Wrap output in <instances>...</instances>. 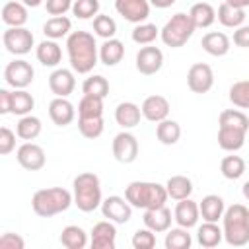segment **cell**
I'll list each match as a JSON object with an SVG mask.
<instances>
[{
	"label": "cell",
	"instance_id": "1",
	"mask_svg": "<svg viewBox=\"0 0 249 249\" xmlns=\"http://www.w3.org/2000/svg\"><path fill=\"white\" fill-rule=\"evenodd\" d=\"M66 51L70 66L78 74H89L97 64V43L89 31H72L66 37Z\"/></svg>",
	"mask_w": 249,
	"mask_h": 249
},
{
	"label": "cell",
	"instance_id": "2",
	"mask_svg": "<svg viewBox=\"0 0 249 249\" xmlns=\"http://www.w3.org/2000/svg\"><path fill=\"white\" fill-rule=\"evenodd\" d=\"M124 198L132 204V208H158L163 206L169 198L165 185L154 183V181H132L124 189Z\"/></svg>",
	"mask_w": 249,
	"mask_h": 249
},
{
	"label": "cell",
	"instance_id": "3",
	"mask_svg": "<svg viewBox=\"0 0 249 249\" xmlns=\"http://www.w3.org/2000/svg\"><path fill=\"white\" fill-rule=\"evenodd\" d=\"M224 239L231 247L249 243V208L245 204H231L222 216Z\"/></svg>",
	"mask_w": 249,
	"mask_h": 249
},
{
	"label": "cell",
	"instance_id": "4",
	"mask_svg": "<svg viewBox=\"0 0 249 249\" xmlns=\"http://www.w3.org/2000/svg\"><path fill=\"white\" fill-rule=\"evenodd\" d=\"M72 202H74V195H70V191L62 187H49L35 191L31 198V208L37 216L51 218L60 212H66Z\"/></svg>",
	"mask_w": 249,
	"mask_h": 249
},
{
	"label": "cell",
	"instance_id": "5",
	"mask_svg": "<svg viewBox=\"0 0 249 249\" xmlns=\"http://www.w3.org/2000/svg\"><path fill=\"white\" fill-rule=\"evenodd\" d=\"M74 204L82 212H93L101 206V181L95 173L84 171L74 177Z\"/></svg>",
	"mask_w": 249,
	"mask_h": 249
},
{
	"label": "cell",
	"instance_id": "6",
	"mask_svg": "<svg viewBox=\"0 0 249 249\" xmlns=\"http://www.w3.org/2000/svg\"><path fill=\"white\" fill-rule=\"evenodd\" d=\"M195 23L191 19L189 14L185 12H177L175 16H171V19H167V23L160 29V37L163 41V45L171 47V49H179L183 47L195 33Z\"/></svg>",
	"mask_w": 249,
	"mask_h": 249
},
{
	"label": "cell",
	"instance_id": "7",
	"mask_svg": "<svg viewBox=\"0 0 249 249\" xmlns=\"http://www.w3.org/2000/svg\"><path fill=\"white\" fill-rule=\"evenodd\" d=\"M2 43L8 53H12L16 56H23V54L31 53L35 37L27 27H8L2 35Z\"/></svg>",
	"mask_w": 249,
	"mask_h": 249
},
{
	"label": "cell",
	"instance_id": "8",
	"mask_svg": "<svg viewBox=\"0 0 249 249\" xmlns=\"http://www.w3.org/2000/svg\"><path fill=\"white\" fill-rule=\"evenodd\" d=\"M33 78H35V70H33L31 62H27L23 58H16V60L8 62L4 68V80L14 89H25L33 82Z\"/></svg>",
	"mask_w": 249,
	"mask_h": 249
},
{
	"label": "cell",
	"instance_id": "9",
	"mask_svg": "<svg viewBox=\"0 0 249 249\" xmlns=\"http://www.w3.org/2000/svg\"><path fill=\"white\" fill-rule=\"evenodd\" d=\"M111 150L119 163H132L138 158V140L132 132L123 130L113 138Z\"/></svg>",
	"mask_w": 249,
	"mask_h": 249
},
{
	"label": "cell",
	"instance_id": "10",
	"mask_svg": "<svg viewBox=\"0 0 249 249\" xmlns=\"http://www.w3.org/2000/svg\"><path fill=\"white\" fill-rule=\"evenodd\" d=\"M187 86L193 93H206L214 86V72L206 62H195L187 72Z\"/></svg>",
	"mask_w": 249,
	"mask_h": 249
},
{
	"label": "cell",
	"instance_id": "11",
	"mask_svg": "<svg viewBox=\"0 0 249 249\" xmlns=\"http://www.w3.org/2000/svg\"><path fill=\"white\" fill-rule=\"evenodd\" d=\"M16 160H18V163H19L23 169H27V171H39V169H43L45 163H47L45 150H43L39 144L29 142V140L18 148Z\"/></svg>",
	"mask_w": 249,
	"mask_h": 249
},
{
	"label": "cell",
	"instance_id": "12",
	"mask_svg": "<svg viewBox=\"0 0 249 249\" xmlns=\"http://www.w3.org/2000/svg\"><path fill=\"white\" fill-rule=\"evenodd\" d=\"M101 214L103 218L115 222V224H126L132 216V204L123 196H107L101 202Z\"/></svg>",
	"mask_w": 249,
	"mask_h": 249
},
{
	"label": "cell",
	"instance_id": "13",
	"mask_svg": "<svg viewBox=\"0 0 249 249\" xmlns=\"http://www.w3.org/2000/svg\"><path fill=\"white\" fill-rule=\"evenodd\" d=\"M163 66V53L158 47L152 45H144L138 53H136V70L144 76H152L158 74Z\"/></svg>",
	"mask_w": 249,
	"mask_h": 249
},
{
	"label": "cell",
	"instance_id": "14",
	"mask_svg": "<svg viewBox=\"0 0 249 249\" xmlns=\"http://www.w3.org/2000/svg\"><path fill=\"white\" fill-rule=\"evenodd\" d=\"M115 10L130 23H144L150 16L148 0H115Z\"/></svg>",
	"mask_w": 249,
	"mask_h": 249
},
{
	"label": "cell",
	"instance_id": "15",
	"mask_svg": "<svg viewBox=\"0 0 249 249\" xmlns=\"http://www.w3.org/2000/svg\"><path fill=\"white\" fill-rule=\"evenodd\" d=\"M89 245H91V249H115V245H117V228H115V222H111V220L97 222L91 228Z\"/></svg>",
	"mask_w": 249,
	"mask_h": 249
},
{
	"label": "cell",
	"instance_id": "16",
	"mask_svg": "<svg viewBox=\"0 0 249 249\" xmlns=\"http://www.w3.org/2000/svg\"><path fill=\"white\" fill-rule=\"evenodd\" d=\"M142 117L146 119V121H150V123H160V121H163V119H167L169 117V109H171V105H169V101L163 97V95H148L144 101H142Z\"/></svg>",
	"mask_w": 249,
	"mask_h": 249
},
{
	"label": "cell",
	"instance_id": "17",
	"mask_svg": "<svg viewBox=\"0 0 249 249\" xmlns=\"http://www.w3.org/2000/svg\"><path fill=\"white\" fill-rule=\"evenodd\" d=\"M76 88V78L74 72L68 68H56L49 76V89L56 97H68Z\"/></svg>",
	"mask_w": 249,
	"mask_h": 249
},
{
	"label": "cell",
	"instance_id": "18",
	"mask_svg": "<svg viewBox=\"0 0 249 249\" xmlns=\"http://www.w3.org/2000/svg\"><path fill=\"white\" fill-rule=\"evenodd\" d=\"M198 218H200V208L191 196L183 198V200H177V206L173 210V220L177 222V226L187 228V230L195 228L198 224Z\"/></svg>",
	"mask_w": 249,
	"mask_h": 249
},
{
	"label": "cell",
	"instance_id": "19",
	"mask_svg": "<svg viewBox=\"0 0 249 249\" xmlns=\"http://www.w3.org/2000/svg\"><path fill=\"white\" fill-rule=\"evenodd\" d=\"M144 226L146 228H150L152 231H156V233H163V231H167L169 228H171V220H173V216H171V210L163 204V206H158V208H148V210H144Z\"/></svg>",
	"mask_w": 249,
	"mask_h": 249
},
{
	"label": "cell",
	"instance_id": "20",
	"mask_svg": "<svg viewBox=\"0 0 249 249\" xmlns=\"http://www.w3.org/2000/svg\"><path fill=\"white\" fill-rule=\"evenodd\" d=\"M49 117L56 126H68L76 117V109L66 97H54L49 103Z\"/></svg>",
	"mask_w": 249,
	"mask_h": 249
},
{
	"label": "cell",
	"instance_id": "21",
	"mask_svg": "<svg viewBox=\"0 0 249 249\" xmlns=\"http://www.w3.org/2000/svg\"><path fill=\"white\" fill-rule=\"evenodd\" d=\"M247 130L231 128V126H218V146L226 152H237L245 144Z\"/></svg>",
	"mask_w": 249,
	"mask_h": 249
},
{
	"label": "cell",
	"instance_id": "22",
	"mask_svg": "<svg viewBox=\"0 0 249 249\" xmlns=\"http://www.w3.org/2000/svg\"><path fill=\"white\" fill-rule=\"evenodd\" d=\"M200 45H202V51L208 53L210 56H224V54L230 53L231 41H230V37H228L226 33H222V31H210V33H206V35L202 37Z\"/></svg>",
	"mask_w": 249,
	"mask_h": 249
},
{
	"label": "cell",
	"instance_id": "23",
	"mask_svg": "<svg viewBox=\"0 0 249 249\" xmlns=\"http://www.w3.org/2000/svg\"><path fill=\"white\" fill-rule=\"evenodd\" d=\"M35 56H37V60H39L43 66L54 68V66H58V62L62 60V49H60V45H58L54 39H45V41H41V43L37 45Z\"/></svg>",
	"mask_w": 249,
	"mask_h": 249
},
{
	"label": "cell",
	"instance_id": "24",
	"mask_svg": "<svg viewBox=\"0 0 249 249\" xmlns=\"http://www.w3.org/2000/svg\"><path fill=\"white\" fill-rule=\"evenodd\" d=\"M140 117H142V109L136 103H132V101H123L115 109V121L124 130L134 128L140 123Z\"/></svg>",
	"mask_w": 249,
	"mask_h": 249
},
{
	"label": "cell",
	"instance_id": "25",
	"mask_svg": "<svg viewBox=\"0 0 249 249\" xmlns=\"http://www.w3.org/2000/svg\"><path fill=\"white\" fill-rule=\"evenodd\" d=\"M27 6L23 2H6L2 6V21L8 27H23L27 23Z\"/></svg>",
	"mask_w": 249,
	"mask_h": 249
},
{
	"label": "cell",
	"instance_id": "26",
	"mask_svg": "<svg viewBox=\"0 0 249 249\" xmlns=\"http://www.w3.org/2000/svg\"><path fill=\"white\" fill-rule=\"evenodd\" d=\"M198 208H200V216L204 222H218V220H222V216L226 212L224 198L218 195H206L198 202Z\"/></svg>",
	"mask_w": 249,
	"mask_h": 249
},
{
	"label": "cell",
	"instance_id": "27",
	"mask_svg": "<svg viewBox=\"0 0 249 249\" xmlns=\"http://www.w3.org/2000/svg\"><path fill=\"white\" fill-rule=\"evenodd\" d=\"M216 18H218V21H220L224 27H233V29H237V27H241L243 21H245V10H243V8H235V6L228 4V2H222V4L218 6Z\"/></svg>",
	"mask_w": 249,
	"mask_h": 249
},
{
	"label": "cell",
	"instance_id": "28",
	"mask_svg": "<svg viewBox=\"0 0 249 249\" xmlns=\"http://www.w3.org/2000/svg\"><path fill=\"white\" fill-rule=\"evenodd\" d=\"M124 56V45L119 39H105L99 47V60L105 66H117Z\"/></svg>",
	"mask_w": 249,
	"mask_h": 249
},
{
	"label": "cell",
	"instance_id": "29",
	"mask_svg": "<svg viewBox=\"0 0 249 249\" xmlns=\"http://www.w3.org/2000/svg\"><path fill=\"white\" fill-rule=\"evenodd\" d=\"M224 239V230L218 226V222H204L196 230V241L202 247H216Z\"/></svg>",
	"mask_w": 249,
	"mask_h": 249
},
{
	"label": "cell",
	"instance_id": "30",
	"mask_svg": "<svg viewBox=\"0 0 249 249\" xmlns=\"http://www.w3.org/2000/svg\"><path fill=\"white\" fill-rule=\"evenodd\" d=\"M70 29H72V21L66 18V16H53L51 19H47L43 23V33L47 39H62V37H68L70 35Z\"/></svg>",
	"mask_w": 249,
	"mask_h": 249
},
{
	"label": "cell",
	"instance_id": "31",
	"mask_svg": "<svg viewBox=\"0 0 249 249\" xmlns=\"http://www.w3.org/2000/svg\"><path fill=\"white\" fill-rule=\"evenodd\" d=\"M189 16L196 29H206L216 21V10L208 2H198L189 10Z\"/></svg>",
	"mask_w": 249,
	"mask_h": 249
},
{
	"label": "cell",
	"instance_id": "32",
	"mask_svg": "<svg viewBox=\"0 0 249 249\" xmlns=\"http://www.w3.org/2000/svg\"><path fill=\"white\" fill-rule=\"evenodd\" d=\"M165 191H167L169 198H173V200L189 198L191 193H193V181L189 177H185V175H173V177L167 179Z\"/></svg>",
	"mask_w": 249,
	"mask_h": 249
},
{
	"label": "cell",
	"instance_id": "33",
	"mask_svg": "<svg viewBox=\"0 0 249 249\" xmlns=\"http://www.w3.org/2000/svg\"><path fill=\"white\" fill-rule=\"evenodd\" d=\"M156 136L163 146H173L181 138V126L173 119H163L156 126Z\"/></svg>",
	"mask_w": 249,
	"mask_h": 249
},
{
	"label": "cell",
	"instance_id": "34",
	"mask_svg": "<svg viewBox=\"0 0 249 249\" xmlns=\"http://www.w3.org/2000/svg\"><path fill=\"white\" fill-rule=\"evenodd\" d=\"M58 239L66 249H84L88 245V233L80 226H66Z\"/></svg>",
	"mask_w": 249,
	"mask_h": 249
},
{
	"label": "cell",
	"instance_id": "35",
	"mask_svg": "<svg viewBox=\"0 0 249 249\" xmlns=\"http://www.w3.org/2000/svg\"><path fill=\"white\" fill-rule=\"evenodd\" d=\"M41 119L35 117V115H23L18 124H16V134L21 138V140H35L39 134H41Z\"/></svg>",
	"mask_w": 249,
	"mask_h": 249
},
{
	"label": "cell",
	"instance_id": "36",
	"mask_svg": "<svg viewBox=\"0 0 249 249\" xmlns=\"http://www.w3.org/2000/svg\"><path fill=\"white\" fill-rule=\"evenodd\" d=\"M165 249H189L193 245V237L187 228H169L165 231Z\"/></svg>",
	"mask_w": 249,
	"mask_h": 249
},
{
	"label": "cell",
	"instance_id": "37",
	"mask_svg": "<svg viewBox=\"0 0 249 249\" xmlns=\"http://www.w3.org/2000/svg\"><path fill=\"white\" fill-rule=\"evenodd\" d=\"M103 117H78V130L84 138L95 140L103 134Z\"/></svg>",
	"mask_w": 249,
	"mask_h": 249
},
{
	"label": "cell",
	"instance_id": "38",
	"mask_svg": "<svg viewBox=\"0 0 249 249\" xmlns=\"http://www.w3.org/2000/svg\"><path fill=\"white\" fill-rule=\"evenodd\" d=\"M218 124L220 126H231V128L249 130V117L239 109H226V111L220 113Z\"/></svg>",
	"mask_w": 249,
	"mask_h": 249
},
{
	"label": "cell",
	"instance_id": "39",
	"mask_svg": "<svg viewBox=\"0 0 249 249\" xmlns=\"http://www.w3.org/2000/svg\"><path fill=\"white\" fill-rule=\"evenodd\" d=\"M220 171L226 179L235 181L245 173V160L241 156H226L220 161Z\"/></svg>",
	"mask_w": 249,
	"mask_h": 249
},
{
	"label": "cell",
	"instance_id": "40",
	"mask_svg": "<svg viewBox=\"0 0 249 249\" xmlns=\"http://www.w3.org/2000/svg\"><path fill=\"white\" fill-rule=\"evenodd\" d=\"M33 107H35V99L29 91H25V89L12 91V113L14 115H19V117L29 115Z\"/></svg>",
	"mask_w": 249,
	"mask_h": 249
},
{
	"label": "cell",
	"instance_id": "41",
	"mask_svg": "<svg viewBox=\"0 0 249 249\" xmlns=\"http://www.w3.org/2000/svg\"><path fill=\"white\" fill-rule=\"evenodd\" d=\"M82 91L88 93V95H97L101 99H105L109 95V82L105 76H99V74H93L89 78L84 80L82 84Z\"/></svg>",
	"mask_w": 249,
	"mask_h": 249
},
{
	"label": "cell",
	"instance_id": "42",
	"mask_svg": "<svg viewBox=\"0 0 249 249\" xmlns=\"http://www.w3.org/2000/svg\"><path fill=\"white\" fill-rule=\"evenodd\" d=\"M78 117H103V99L84 93L78 103Z\"/></svg>",
	"mask_w": 249,
	"mask_h": 249
},
{
	"label": "cell",
	"instance_id": "43",
	"mask_svg": "<svg viewBox=\"0 0 249 249\" xmlns=\"http://www.w3.org/2000/svg\"><path fill=\"white\" fill-rule=\"evenodd\" d=\"M230 101L239 109H249V80H239L230 88Z\"/></svg>",
	"mask_w": 249,
	"mask_h": 249
},
{
	"label": "cell",
	"instance_id": "44",
	"mask_svg": "<svg viewBox=\"0 0 249 249\" xmlns=\"http://www.w3.org/2000/svg\"><path fill=\"white\" fill-rule=\"evenodd\" d=\"M158 35H160V29L154 23H136L130 37L136 45H152Z\"/></svg>",
	"mask_w": 249,
	"mask_h": 249
},
{
	"label": "cell",
	"instance_id": "45",
	"mask_svg": "<svg viewBox=\"0 0 249 249\" xmlns=\"http://www.w3.org/2000/svg\"><path fill=\"white\" fill-rule=\"evenodd\" d=\"M93 31L97 37L101 39H113L115 33H117V23L111 16H105V14H97L93 18Z\"/></svg>",
	"mask_w": 249,
	"mask_h": 249
},
{
	"label": "cell",
	"instance_id": "46",
	"mask_svg": "<svg viewBox=\"0 0 249 249\" xmlns=\"http://www.w3.org/2000/svg\"><path fill=\"white\" fill-rule=\"evenodd\" d=\"M72 14L80 19H91L99 14V0H74Z\"/></svg>",
	"mask_w": 249,
	"mask_h": 249
},
{
	"label": "cell",
	"instance_id": "47",
	"mask_svg": "<svg viewBox=\"0 0 249 249\" xmlns=\"http://www.w3.org/2000/svg\"><path fill=\"white\" fill-rule=\"evenodd\" d=\"M132 247L134 249H152V247H156V231H152L150 228L136 230L134 235H132Z\"/></svg>",
	"mask_w": 249,
	"mask_h": 249
},
{
	"label": "cell",
	"instance_id": "48",
	"mask_svg": "<svg viewBox=\"0 0 249 249\" xmlns=\"http://www.w3.org/2000/svg\"><path fill=\"white\" fill-rule=\"evenodd\" d=\"M16 132H12L8 126H2L0 128V154L2 156H8L14 148H16Z\"/></svg>",
	"mask_w": 249,
	"mask_h": 249
},
{
	"label": "cell",
	"instance_id": "49",
	"mask_svg": "<svg viewBox=\"0 0 249 249\" xmlns=\"http://www.w3.org/2000/svg\"><path fill=\"white\" fill-rule=\"evenodd\" d=\"M72 0H45V10L51 16H64L68 10H72Z\"/></svg>",
	"mask_w": 249,
	"mask_h": 249
},
{
	"label": "cell",
	"instance_id": "50",
	"mask_svg": "<svg viewBox=\"0 0 249 249\" xmlns=\"http://www.w3.org/2000/svg\"><path fill=\"white\" fill-rule=\"evenodd\" d=\"M0 247L2 249H23L25 247V241H23L21 235L12 233V231H6L0 237Z\"/></svg>",
	"mask_w": 249,
	"mask_h": 249
},
{
	"label": "cell",
	"instance_id": "51",
	"mask_svg": "<svg viewBox=\"0 0 249 249\" xmlns=\"http://www.w3.org/2000/svg\"><path fill=\"white\" fill-rule=\"evenodd\" d=\"M233 45L241 49H249V25H241L233 31Z\"/></svg>",
	"mask_w": 249,
	"mask_h": 249
},
{
	"label": "cell",
	"instance_id": "52",
	"mask_svg": "<svg viewBox=\"0 0 249 249\" xmlns=\"http://www.w3.org/2000/svg\"><path fill=\"white\" fill-rule=\"evenodd\" d=\"M0 113L2 115L12 113V91L6 88L0 89Z\"/></svg>",
	"mask_w": 249,
	"mask_h": 249
},
{
	"label": "cell",
	"instance_id": "53",
	"mask_svg": "<svg viewBox=\"0 0 249 249\" xmlns=\"http://www.w3.org/2000/svg\"><path fill=\"white\" fill-rule=\"evenodd\" d=\"M152 6H156V8H160V10H165V8H169V6H173L175 4V0H148Z\"/></svg>",
	"mask_w": 249,
	"mask_h": 249
},
{
	"label": "cell",
	"instance_id": "54",
	"mask_svg": "<svg viewBox=\"0 0 249 249\" xmlns=\"http://www.w3.org/2000/svg\"><path fill=\"white\" fill-rule=\"evenodd\" d=\"M224 2H228V4H231V6H235V8H249V0H224Z\"/></svg>",
	"mask_w": 249,
	"mask_h": 249
},
{
	"label": "cell",
	"instance_id": "55",
	"mask_svg": "<svg viewBox=\"0 0 249 249\" xmlns=\"http://www.w3.org/2000/svg\"><path fill=\"white\" fill-rule=\"evenodd\" d=\"M21 2H23L27 8H37V6H41L45 0H21Z\"/></svg>",
	"mask_w": 249,
	"mask_h": 249
},
{
	"label": "cell",
	"instance_id": "56",
	"mask_svg": "<svg viewBox=\"0 0 249 249\" xmlns=\"http://www.w3.org/2000/svg\"><path fill=\"white\" fill-rule=\"evenodd\" d=\"M241 193H243L245 200H249V181H245V183H243V187H241Z\"/></svg>",
	"mask_w": 249,
	"mask_h": 249
}]
</instances>
